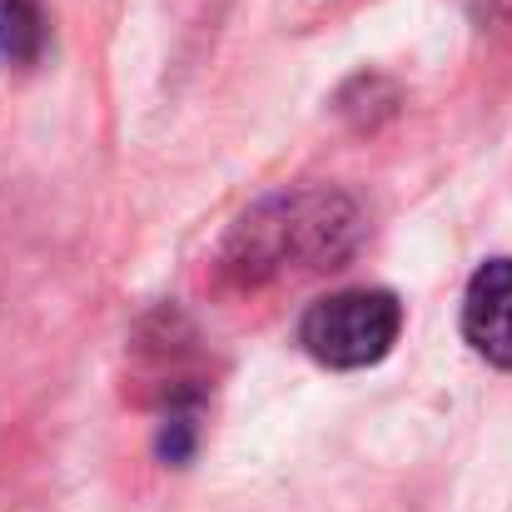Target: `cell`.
<instances>
[{"mask_svg":"<svg viewBox=\"0 0 512 512\" xmlns=\"http://www.w3.org/2000/svg\"><path fill=\"white\" fill-rule=\"evenodd\" d=\"M358 209L339 189H304V194H279L249 209L229 244H224V269L239 284H264L289 269H339L358 249Z\"/></svg>","mask_w":512,"mask_h":512,"instance_id":"6da1fadb","label":"cell"},{"mask_svg":"<svg viewBox=\"0 0 512 512\" xmlns=\"http://www.w3.org/2000/svg\"><path fill=\"white\" fill-rule=\"evenodd\" d=\"M45 55V10L40 0H0V65L30 70Z\"/></svg>","mask_w":512,"mask_h":512,"instance_id":"277c9868","label":"cell"},{"mask_svg":"<svg viewBox=\"0 0 512 512\" xmlns=\"http://www.w3.org/2000/svg\"><path fill=\"white\" fill-rule=\"evenodd\" d=\"M403 334V304L388 289H343L304 309L299 343L324 368H373Z\"/></svg>","mask_w":512,"mask_h":512,"instance_id":"7a4b0ae2","label":"cell"},{"mask_svg":"<svg viewBox=\"0 0 512 512\" xmlns=\"http://www.w3.org/2000/svg\"><path fill=\"white\" fill-rule=\"evenodd\" d=\"M463 339L512 373V259H488L463 294Z\"/></svg>","mask_w":512,"mask_h":512,"instance_id":"3957f363","label":"cell"}]
</instances>
